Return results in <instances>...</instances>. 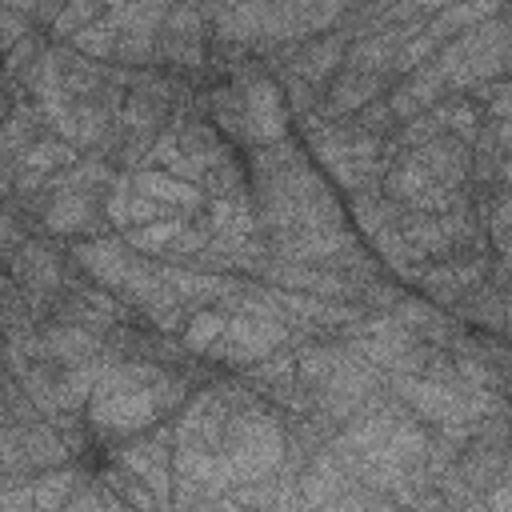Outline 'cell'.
<instances>
[{
	"label": "cell",
	"mask_w": 512,
	"mask_h": 512,
	"mask_svg": "<svg viewBox=\"0 0 512 512\" xmlns=\"http://www.w3.org/2000/svg\"><path fill=\"white\" fill-rule=\"evenodd\" d=\"M8 272H12V280L24 288V296H28L32 312H36V320L48 316L56 292H60L64 280H68V264H64V256H60V248H56L52 236H28V240L8 256Z\"/></svg>",
	"instance_id": "6da1fadb"
},
{
	"label": "cell",
	"mask_w": 512,
	"mask_h": 512,
	"mask_svg": "<svg viewBox=\"0 0 512 512\" xmlns=\"http://www.w3.org/2000/svg\"><path fill=\"white\" fill-rule=\"evenodd\" d=\"M288 344V324L276 316H248V312H228L224 332L212 340V348L204 352L216 364L228 368H248L252 360L268 356L272 348Z\"/></svg>",
	"instance_id": "7a4b0ae2"
},
{
	"label": "cell",
	"mask_w": 512,
	"mask_h": 512,
	"mask_svg": "<svg viewBox=\"0 0 512 512\" xmlns=\"http://www.w3.org/2000/svg\"><path fill=\"white\" fill-rule=\"evenodd\" d=\"M240 92V104H244V120H248V144H272V140H284L288 132V104L280 96V84H272L264 72H240L236 84Z\"/></svg>",
	"instance_id": "3957f363"
},
{
	"label": "cell",
	"mask_w": 512,
	"mask_h": 512,
	"mask_svg": "<svg viewBox=\"0 0 512 512\" xmlns=\"http://www.w3.org/2000/svg\"><path fill=\"white\" fill-rule=\"evenodd\" d=\"M92 424L108 436H132V432H144L152 428L164 412L156 404V392L152 384H140V388H124V392H108V396H92Z\"/></svg>",
	"instance_id": "277c9868"
},
{
	"label": "cell",
	"mask_w": 512,
	"mask_h": 512,
	"mask_svg": "<svg viewBox=\"0 0 512 512\" xmlns=\"http://www.w3.org/2000/svg\"><path fill=\"white\" fill-rule=\"evenodd\" d=\"M44 228L48 236H104V204L88 192H52L44 200Z\"/></svg>",
	"instance_id": "5b68a950"
},
{
	"label": "cell",
	"mask_w": 512,
	"mask_h": 512,
	"mask_svg": "<svg viewBox=\"0 0 512 512\" xmlns=\"http://www.w3.org/2000/svg\"><path fill=\"white\" fill-rule=\"evenodd\" d=\"M132 260H136V248H128L124 240H112V236H88V240H76L72 244V264L92 284H100L108 292H120Z\"/></svg>",
	"instance_id": "8992f818"
},
{
	"label": "cell",
	"mask_w": 512,
	"mask_h": 512,
	"mask_svg": "<svg viewBox=\"0 0 512 512\" xmlns=\"http://www.w3.org/2000/svg\"><path fill=\"white\" fill-rule=\"evenodd\" d=\"M172 432H156L148 440H136L128 448L116 452V464L128 468L132 476H140L160 504H172V448H168Z\"/></svg>",
	"instance_id": "52a82bcc"
},
{
	"label": "cell",
	"mask_w": 512,
	"mask_h": 512,
	"mask_svg": "<svg viewBox=\"0 0 512 512\" xmlns=\"http://www.w3.org/2000/svg\"><path fill=\"white\" fill-rule=\"evenodd\" d=\"M384 88H388V76H384V72H364V68L340 64V68H336V80H332V88H328V96L320 100V116H328V120H348V116H356L364 104H372Z\"/></svg>",
	"instance_id": "ba28073f"
},
{
	"label": "cell",
	"mask_w": 512,
	"mask_h": 512,
	"mask_svg": "<svg viewBox=\"0 0 512 512\" xmlns=\"http://www.w3.org/2000/svg\"><path fill=\"white\" fill-rule=\"evenodd\" d=\"M424 288H428V296L432 300H440V304H460L480 280H484V256L480 252H464V256H444V264H436V268H424L420 276H416Z\"/></svg>",
	"instance_id": "9c48e42d"
},
{
	"label": "cell",
	"mask_w": 512,
	"mask_h": 512,
	"mask_svg": "<svg viewBox=\"0 0 512 512\" xmlns=\"http://www.w3.org/2000/svg\"><path fill=\"white\" fill-rule=\"evenodd\" d=\"M128 180H132L136 192H144V196L168 204L172 212H200L204 200H208L200 184L180 180V176H172V172H164V168H136V172H128Z\"/></svg>",
	"instance_id": "30bf717a"
},
{
	"label": "cell",
	"mask_w": 512,
	"mask_h": 512,
	"mask_svg": "<svg viewBox=\"0 0 512 512\" xmlns=\"http://www.w3.org/2000/svg\"><path fill=\"white\" fill-rule=\"evenodd\" d=\"M36 332H40L44 356L56 360V364H80V360L96 356L100 344H104L96 332H88V328H80V324H68V320H52V324H44V328H36Z\"/></svg>",
	"instance_id": "8fae6325"
},
{
	"label": "cell",
	"mask_w": 512,
	"mask_h": 512,
	"mask_svg": "<svg viewBox=\"0 0 512 512\" xmlns=\"http://www.w3.org/2000/svg\"><path fill=\"white\" fill-rule=\"evenodd\" d=\"M44 120H40V108L36 104H28V100H16V104H8V112H4V120H0V168L12 176V164H16V156L36 140V128H40Z\"/></svg>",
	"instance_id": "7c38bea8"
},
{
	"label": "cell",
	"mask_w": 512,
	"mask_h": 512,
	"mask_svg": "<svg viewBox=\"0 0 512 512\" xmlns=\"http://www.w3.org/2000/svg\"><path fill=\"white\" fill-rule=\"evenodd\" d=\"M16 440H20V452L24 460L32 464V472H44V468H56V464H68V444L60 440V432L48 424V420H28V424H16Z\"/></svg>",
	"instance_id": "4fadbf2b"
},
{
	"label": "cell",
	"mask_w": 512,
	"mask_h": 512,
	"mask_svg": "<svg viewBox=\"0 0 512 512\" xmlns=\"http://www.w3.org/2000/svg\"><path fill=\"white\" fill-rule=\"evenodd\" d=\"M208 208V228L212 236H252L256 232V208H252V196L248 192H236V196H208L204 200Z\"/></svg>",
	"instance_id": "5bb4252c"
},
{
	"label": "cell",
	"mask_w": 512,
	"mask_h": 512,
	"mask_svg": "<svg viewBox=\"0 0 512 512\" xmlns=\"http://www.w3.org/2000/svg\"><path fill=\"white\" fill-rule=\"evenodd\" d=\"M224 320H228V312L216 308V304L192 308V316H188L184 328H180V344H184L192 356H204V352L212 348V340L224 332Z\"/></svg>",
	"instance_id": "9a60e30c"
},
{
	"label": "cell",
	"mask_w": 512,
	"mask_h": 512,
	"mask_svg": "<svg viewBox=\"0 0 512 512\" xmlns=\"http://www.w3.org/2000/svg\"><path fill=\"white\" fill-rule=\"evenodd\" d=\"M32 324H36V312H32L24 288H20L12 276H0V336L8 340V336L24 332V328H32Z\"/></svg>",
	"instance_id": "2e32d148"
},
{
	"label": "cell",
	"mask_w": 512,
	"mask_h": 512,
	"mask_svg": "<svg viewBox=\"0 0 512 512\" xmlns=\"http://www.w3.org/2000/svg\"><path fill=\"white\" fill-rule=\"evenodd\" d=\"M200 188H204V196H236V192H248V172H244V164L228 152V156H220L216 164L204 168Z\"/></svg>",
	"instance_id": "e0dca14e"
},
{
	"label": "cell",
	"mask_w": 512,
	"mask_h": 512,
	"mask_svg": "<svg viewBox=\"0 0 512 512\" xmlns=\"http://www.w3.org/2000/svg\"><path fill=\"white\" fill-rule=\"evenodd\" d=\"M76 484H80V472H76V468H64V464L44 468V476L32 484L36 508H64V504H68V496L76 492Z\"/></svg>",
	"instance_id": "ac0fdd59"
},
{
	"label": "cell",
	"mask_w": 512,
	"mask_h": 512,
	"mask_svg": "<svg viewBox=\"0 0 512 512\" xmlns=\"http://www.w3.org/2000/svg\"><path fill=\"white\" fill-rule=\"evenodd\" d=\"M116 36H120V32L100 16V20L84 24V28H76V32L68 36V44H72L76 52L92 56V60H112V52H116Z\"/></svg>",
	"instance_id": "d6986e66"
},
{
	"label": "cell",
	"mask_w": 512,
	"mask_h": 512,
	"mask_svg": "<svg viewBox=\"0 0 512 512\" xmlns=\"http://www.w3.org/2000/svg\"><path fill=\"white\" fill-rule=\"evenodd\" d=\"M280 96H284V104L296 112V116H308V112H320V100H324V92H320V84H312V80H304V76H296V72H284V84H280Z\"/></svg>",
	"instance_id": "ffe728a7"
},
{
	"label": "cell",
	"mask_w": 512,
	"mask_h": 512,
	"mask_svg": "<svg viewBox=\"0 0 512 512\" xmlns=\"http://www.w3.org/2000/svg\"><path fill=\"white\" fill-rule=\"evenodd\" d=\"M100 12H104L100 0H64V8H60L56 20H52V32H56V36H72L76 28L92 24Z\"/></svg>",
	"instance_id": "44dd1931"
},
{
	"label": "cell",
	"mask_w": 512,
	"mask_h": 512,
	"mask_svg": "<svg viewBox=\"0 0 512 512\" xmlns=\"http://www.w3.org/2000/svg\"><path fill=\"white\" fill-rule=\"evenodd\" d=\"M20 36H28V16L24 12H12L0 4V52H8Z\"/></svg>",
	"instance_id": "7402d4cb"
},
{
	"label": "cell",
	"mask_w": 512,
	"mask_h": 512,
	"mask_svg": "<svg viewBox=\"0 0 512 512\" xmlns=\"http://www.w3.org/2000/svg\"><path fill=\"white\" fill-rule=\"evenodd\" d=\"M0 264H4V256H0Z\"/></svg>",
	"instance_id": "603a6c76"
}]
</instances>
